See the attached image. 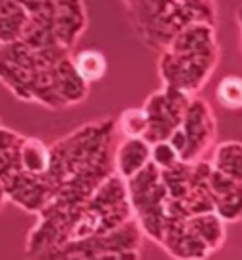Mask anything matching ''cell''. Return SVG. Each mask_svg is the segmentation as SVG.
<instances>
[{"instance_id": "obj_2", "label": "cell", "mask_w": 242, "mask_h": 260, "mask_svg": "<svg viewBox=\"0 0 242 260\" xmlns=\"http://www.w3.org/2000/svg\"><path fill=\"white\" fill-rule=\"evenodd\" d=\"M64 55L70 51L61 46L32 50L19 40L0 44V82L19 101L63 109L53 91V67Z\"/></svg>"}, {"instance_id": "obj_14", "label": "cell", "mask_w": 242, "mask_h": 260, "mask_svg": "<svg viewBox=\"0 0 242 260\" xmlns=\"http://www.w3.org/2000/svg\"><path fill=\"white\" fill-rule=\"evenodd\" d=\"M29 14L17 0H0V44L19 40Z\"/></svg>"}, {"instance_id": "obj_22", "label": "cell", "mask_w": 242, "mask_h": 260, "mask_svg": "<svg viewBox=\"0 0 242 260\" xmlns=\"http://www.w3.org/2000/svg\"><path fill=\"white\" fill-rule=\"evenodd\" d=\"M123 2H131V0H123Z\"/></svg>"}, {"instance_id": "obj_6", "label": "cell", "mask_w": 242, "mask_h": 260, "mask_svg": "<svg viewBox=\"0 0 242 260\" xmlns=\"http://www.w3.org/2000/svg\"><path fill=\"white\" fill-rule=\"evenodd\" d=\"M216 127L218 125L212 107L208 105V101L193 95L180 123V129L185 137V148L184 154L180 156V161L193 164L205 159L216 141Z\"/></svg>"}, {"instance_id": "obj_10", "label": "cell", "mask_w": 242, "mask_h": 260, "mask_svg": "<svg viewBox=\"0 0 242 260\" xmlns=\"http://www.w3.org/2000/svg\"><path fill=\"white\" fill-rule=\"evenodd\" d=\"M151 145L142 137H123L112 152L114 173L123 181L131 179L150 161Z\"/></svg>"}, {"instance_id": "obj_15", "label": "cell", "mask_w": 242, "mask_h": 260, "mask_svg": "<svg viewBox=\"0 0 242 260\" xmlns=\"http://www.w3.org/2000/svg\"><path fill=\"white\" fill-rule=\"evenodd\" d=\"M72 63L76 67L78 74L82 76V80L86 84H95L106 76L108 71V63L104 53L99 50H84L79 51L78 55L72 57Z\"/></svg>"}, {"instance_id": "obj_21", "label": "cell", "mask_w": 242, "mask_h": 260, "mask_svg": "<svg viewBox=\"0 0 242 260\" xmlns=\"http://www.w3.org/2000/svg\"><path fill=\"white\" fill-rule=\"evenodd\" d=\"M25 12L29 15H36V14H42V12H48L53 8V0H17Z\"/></svg>"}, {"instance_id": "obj_1", "label": "cell", "mask_w": 242, "mask_h": 260, "mask_svg": "<svg viewBox=\"0 0 242 260\" xmlns=\"http://www.w3.org/2000/svg\"><path fill=\"white\" fill-rule=\"evenodd\" d=\"M216 25L191 23L161 50L159 76L163 86L197 95L208 84L220 63Z\"/></svg>"}, {"instance_id": "obj_18", "label": "cell", "mask_w": 242, "mask_h": 260, "mask_svg": "<svg viewBox=\"0 0 242 260\" xmlns=\"http://www.w3.org/2000/svg\"><path fill=\"white\" fill-rule=\"evenodd\" d=\"M214 213L223 222H238L242 217V190L214 200Z\"/></svg>"}, {"instance_id": "obj_4", "label": "cell", "mask_w": 242, "mask_h": 260, "mask_svg": "<svg viewBox=\"0 0 242 260\" xmlns=\"http://www.w3.org/2000/svg\"><path fill=\"white\" fill-rule=\"evenodd\" d=\"M144 234L135 218L93 238L64 241L32 254V260H140Z\"/></svg>"}, {"instance_id": "obj_19", "label": "cell", "mask_w": 242, "mask_h": 260, "mask_svg": "<svg viewBox=\"0 0 242 260\" xmlns=\"http://www.w3.org/2000/svg\"><path fill=\"white\" fill-rule=\"evenodd\" d=\"M150 161L163 171V169H169L174 164H178L180 158L176 150L169 145V141H157L150 148Z\"/></svg>"}, {"instance_id": "obj_8", "label": "cell", "mask_w": 242, "mask_h": 260, "mask_svg": "<svg viewBox=\"0 0 242 260\" xmlns=\"http://www.w3.org/2000/svg\"><path fill=\"white\" fill-rule=\"evenodd\" d=\"M165 253L174 260H207L210 256L208 247L200 241L185 222V218H172L165 224L159 243Z\"/></svg>"}, {"instance_id": "obj_9", "label": "cell", "mask_w": 242, "mask_h": 260, "mask_svg": "<svg viewBox=\"0 0 242 260\" xmlns=\"http://www.w3.org/2000/svg\"><path fill=\"white\" fill-rule=\"evenodd\" d=\"M53 91L61 107L82 105L89 95V84H86L72 63V55H64L53 67Z\"/></svg>"}, {"instance_id": "obj_7", "label": "cell", "mask_w": 242, "mask_h": 260, "mask_svg": "<svg viewBox=\"0 0 242 260\" xmlns=\"http://www.w3.org/2000/svg\"><path fill=\"white\" fill-rule=\"evenodd\" d=\"M51 27L59 46L72 51L87 29V12L84 0H53Z\"/></svg>"}, {"instance_id": "obj_20", "label": "cell", "mask_w": 242, "mask_h": 260, "mask_svg": "<svg viewBox=\"0 0 242 260\" xmlns=\"http://www.w3.org/2000/svg\"><path fill=\"white\" fill-rule=\"evenodd\" d=\"M23 137H25V135L17 133V131L8 129V127H4V125L0 123V152L10 150V148L19 146V145H21Z\"/></svg>"}, {"instance_id": "obj_17", "label": "cell", "mask_w": 242, "mask_h": 260, "mask_svg": "<svg viewBox=\"0 0 242 260\" xmlns=\"http://www.w3.org/2000/svg\"><path fill=\"white\" fill-rule=\"evenodd\" d=\"M148 129V118L142 109H125L115 122V131L123 137H144Z\"/></svg>"}, {"instance_id": "obj_16", "label": "cell", "mask_w": 242, "mask_h": 260, "mask_svg": "<svg viewBox=\"0 0 242 260\" xmlns=\"http://www.w3.org/2000/svg\"><path fill=\"white\" fill-rule=\"evenodd\" d=\"M216 101L225 110L242 109V80L238 76H225L216 87Z\"/></svg>"}, {"instance_id": "obj_12", "label": "cell", "mask_w": 242, "mask_h": 260, "mask_svg": "<svg viewBox=\"0 0 242 260\" xmlns=\"http://www.w3.org/2000/svg\"><path fill=\"white\" fill-rule=\"evenodd\" d=\"M17 159L25 173L42 177L50 167V146L36 137H23L17 148Z\"/></svg>"}, {"instance_id": "obj_5", "label": "cell", "mask_w": 242, "mask_h": 260, "mask_svg": "<svg viewBox=\"0 0 242 260\" xmlns=\"http://www.w3.org/2000/svg\"><path fill=\"white\" fill-rule=\"evenodd\" d=\"M189 99L191 95L169 86H163L159 91L151 93L142 107L148 118V129L142 137L144 141H148L150 145L157 141H167V137L182 123Z\"/></svg>"}, {"instance_id": "obj_13", "label": "cell", "mask_w": 242, "mask_h": 260, "mask_svg": "<svg viewBox=\"0 0 242 260\" xmlns=\"http://www.w3.org/2000/svg\"><path fill=\"white\" fill-rule=\"evenodd\" d=\"M208 164L216 171L235 181H242V145L238 141H225L216 145Z\"/></svg>"}, {"instance_id": "obj_11", "label": "cell", "mask_w": 242, "mask_h": 260, "mask_svg": "<svg viewBox=\"0 0 242 260\" xmlns=\"http://www.w3.org/2000/svg\"><path fill=\"white\" fill-rule=\"evenodd\" d=\"M189 230L208 247L210 253H218L225 243V222L214 211L197 213L185 218Z\"/></svg>"}, {"instance_id": "obj_3", "label": "cell", "mask_w": 242, "mask_h": 260, "mask_svg": "<svg viewBox=\"0 0 242 260\" xmlns=\"http://www.w3.org/2000/svg\"><path fill=\"white\" fill-rule=\"evenodd\" d=\"M125 4L138 37L159 51L187 25H216L218 19L214 0H131Z\"/></svg>"}]
</instances>
